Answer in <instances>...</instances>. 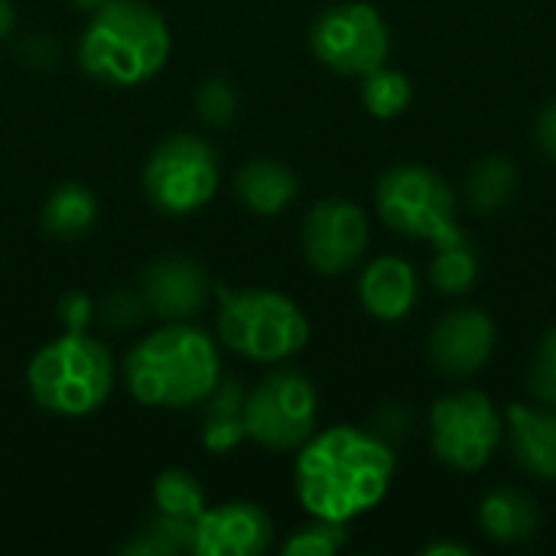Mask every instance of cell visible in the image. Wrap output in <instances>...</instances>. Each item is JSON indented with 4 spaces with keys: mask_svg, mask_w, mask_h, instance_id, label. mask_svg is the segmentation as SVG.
<instances>
[{
    "mask_svg": "<svg viewBox=\"0 0 556 556\" xmlns=\"http://www.w3.org/2000/svg\"><path fill=\"white\" fill-rule=\"evenodd\" d=\"M147 313H150V306H147L143 293L127 290V287L114 290V293L104 300V306H101V316H104V323H108L111 329H134V326L143 323Z\"/></svg>",
    "mask_w": 556,
    "mask_h": 556,
    "instance_id": "obj_28",
    "label": "cell"
},
{
    "mask_svg": "<svg viewBox=\"0 0 556 556\" xmlns=\"http://www.w3.org/2000/svg\"><path fill=\"white\" fill-rule=\"evenodd\" d=\"M274 541L270 515L254 502H225L205 508L192 528L195 556H261Z\"/></svg>",
    "mask_w": 556,
    "mask_h": 556,
    "instance_id": "obj_13",
    "label": "cell"
},
{
    "mask_svg": "<svg viewBox=\"0 0 556 556\" xmlns=\"http://www.w3.org/2000/svg\"><path fill=\"white\" fill-rule=\"evenodd\" d=\"M235 192L254 215H277L296 199L300 179L287 163L270 160V156H257L238 169Z\"/></svg>",
    "mask_w": 556,
    "mask_h": 556,
    "instance_id": "obj_17",
    "label": "cell"
},
{
    "mask_svg": "<svg viewBox=\"0 0 556 556\" xmlns=\"http://www.w3.org/2000/svg\"><path fill=\"white\" fill-rule=\"evenodd\" d=\"M20 52H23V59H26L29 65H55V46H52L46 36L26 39V46H23Z\"/></svg>",
    "mask_w": 556,
    "mask_h": 556,
    "instance_id": "obj_31",
    "label": "cell"
},
{
    "mask_svg": "<svg viewBox=\"0 0 556 556\" xmlns=\"http://www.w3.org/2000/svg\"><path fill=\"white\" fill-rule=\"evenodd\" d=\"M153 505H156V515L195 525L199 515L205 511V492L189 472L166 469L153 482Z\"/></svg>",
    "mask_w": 556,
    "mask_h": 556,
    "instance_id": "obj_23",
    "label": "cell"
},
{
    "mask_svg": "<svg viewBox=\"0 0 556 556\" xmlns=\"http://www.w3.org/2000/svg\"><path fill=\"white\" fill-rule=\"evenodd\" d=\"M479 280V254L472 248V241L466 238V231L459 228L456 235L443 238L433 244V257H430V283L446 293V296H459L466 290H472V283Z\"/></svg>",
    "mask_w": 556,
    "mask_h": 556,
    "instance_id": "obj_21",
    "label": "cell"
},
{
    "mask_svg": "<svg viewBox=\"0 0 556 556\" xmlns=\"http://www.w3.org/2000/svg\"><path fill=\"white\" fill-rule=\"evenodd\" d=\"M55 313H59V319H62L65 332H85V326L91 323V313H94V306H91L88 293H81V290H72V293H65V296L59 300Z\"/></svg>",
    "mask_w": 556,
    "mask_h": 556,
    "instance_id": "obj_29",
    "label": "cell"
},
{
    "mask_svg": "<svg viewBox=\"0 0 556 556\" xmlns=\"http://www.w3.org/2000/svg\"><path fill=\"white\" fill-rule=\"evenodd\" d=\"M316 388L300 371H274L244 394V430L274 453L300 450L316 433Z\"/></svg>",
    "mask_w": 556,
    "mask_h": 556,
    "instance_id": "obj_10",
    "label": "cell"
},
{
    "mask_svg": "<svg viewBox=\"0 0 556 556\" xmlns=\"http://www.w3.org/2000/svg\"><path fill=\"white\" fill-rule=\"evenodd\" d=\"M195 111L212 127H228L238 114V91L228 78H205L195 91Z\"/></svg>",
    "mask_w": 556,
    "mask_h": 556,
    "instance_id": "obj_26",
    "label": "cell"
},
{
    "mask_svg": "<svg viewBox=\"0 0 556 556\" xmlns=\"http://www.w3.org/2000/svg\"><path fill=\"white\" fill-rule=\"evenodd\" d=\"M75 7H81V10H98V7H104L108 0H72Z\"/></svg>",
    "mask_w": 556,
    "mask_h": 556,
    "instance_id": "obj_34",
    "label": "cell"
},
{
    "mask_svg": "<svg viewBox=\"0 0 556 556\" xmlns=\"http://www.w3.org/2000/svg\"><path fill=\"white\" fill-rule=\"evenodd\" d=\"M124 381L143 407H192L202 404L222 381L218 349L208 332L189 323H169L150 332L124 362Z\"/></svg>",
    "mask_w": 556,
    "mask_h": 556,
    "instance_id": "obj_2",
    "label": "cell"
},
{
    "mask_svg": "<svg viewBox=\"0 0 556 556\" xmlns=\"http://www.w3.org/2000/svg\"><path fill=\"white\" fill-rule=\"evenodd\" d=\"M427 352L443 378H472L495 352V323L479 306H459L433 326Z\"/></svg>",
    "mask_w": 556,
    "mask_h": 556,
    "instance_id": "obj_12",
    "label": "cell"
},
{
    "mask_svg": "<svg viewBox=\"0 0 556 556\" xmlns=\"http://www.w3.org/2000/svg\"><path fill=\"white\" fill-rule=\"evenodd\" d=\"M534 140L551 160H556V101L541 108L538 124H534Z\"/></svg>",
    "mask_w": 556,
    "mask_h": 556,
    "instance_id": "obj_30",
    "label": "cell"
},
{
    "mask_svg": "<svg viewBox=\"0 0 556 556\" xmlns=\"http://www.w3.org/2000/svg\"><path fill=\"white\" fill-rule=\"evenodd\" d=\"M26 384L42 410L59 417H85L108 401L114 362L98 339L85 332H65L33 355Z\"/></svg>",
    "mask_w": 556,
    "mask_h": 556,
    "instance_id": "obj_4",
    "label": "cell"
},
{
    "mask_svg": "<svg viewBox=\"0 0 556 556\" xmlns=\"http://www.w3.org/2000/svg\"><path fill=\"white\" fill-rule=\"evenodd\" d=\"M309 49L313 55L339 72V75H358L381 68L391 55V29L378 7L365 0H345L336 7H326L313 29H309Z\"/></svg>",
    "mask_w": 556,
    "mask_h": 556,
    "instance_id": "obj_9",
    "label": "cell"
},
{
    "mask_svg": "<svg viewBox=\"0 0 556 556\" xmlns=\"http://www.w3.org/2000/svg\"><path fill=\"white\" fill-rule=\"evenodd\" d=\"M508 437L518 466L544 482H556V414L531 404L508 407Z\"/></svg>",
    "mask_w": 556,
    "mask_h": 556,
    "instance_id": "obj_16",
    "label": "cell"
},
{
    "mask_svg": "<svg viewBox=\"0 0 556 556\" xmlns=\"http://www.w3.org/2000/svg\"><path fill=\"white\" fill-rule=\"evenodd\" d=\"M147 199L166 215H189L218 192V156L195 134L166 137L143 166Z\"/></svg>",
    "mask_w": 556,
    "mask_h": 556,
    "instance_id": "obj_8",
    "label": "cell"
},
{
    "mask_svg": "<svg viewBox=\"0 0 556 556\" xmlns=\"http://www.w3.org/2000/svg\"><path fill=\"white\" fill-rule=\"evenodd\" d=\"M518 186V169L508 156H485L469 169L466 179V195L472 212L479 215H492L502 205H508V199L515 195Z\"/></svg>",
    "mask_w": 556,
    "mask_h": 556,
    "instance_id": "obj_22",
    "label": "cell"
},
{
    "mask_svg": "<svg viewBox=\"0 0 556 556\" xmlns=\"http://www.w3.org/2000/svg\"><path fill=\"white\" fill-rule=\"evenodd\" d=\"M349 544V531L339 521H323L316 518L313 525L300 528L287 544L283 556H332Z\"/></svg>",
    "mask_w": 556,
    "mask_h": 556,
    "instance_id": "obj_25",
    "label": "cell"
},
{
    "mask_svg": "<svg viewBox=\"0 0 556 556\" xmlns=\"http://www.w3.org/2000/svg\"><path fill=\"white\" fill-rule=\"evenodd\" d=\"M166 20L140 0H108L78 42L81 68L104 85H140L169 59Z\"/></svg>",
    "mask_w": 556,
    "mask_h": 556,
    "instance_id": "obj_3",
    "label": "cell"
},
{
    "mask_svg": "<svg viewBox=\"0 0 556 556\" xmlns=\"http://www.w3.org/2000/svg\"><path fill=\"white\" fill-rule=\"evenodd\" d=\"M410 98H414L410 78L397 68L381 65V68L368 72L362 81V104L378 121H394L397 114H404L410 108Z\"/></svg>",
    "mask_w": 556,
    "mask_h": 556,
    "instance_id": "obj_24",
    "label": "cell"
},
{
    "mask_svg": "<svg viewBox=\"0 0 556 556\" xmlns=\"http://www.w3.org/2000/svg\"><path fill=\"white\" fill-rule=\"evenodd\" d=\"M208 290H215V283L208 280L205 267L186 254H166L153 261L140 287L150 313L169 323L195 316L208 303Z\"/></svg>",
    "mask_w": 556,
    "mask_h": 556,
    "instance_id": "obj_14",
    "label": "cell"
},
{
    "mask_svg": "<svg viewBox=\"0 0 556 556\" xmlns=\"http://www.w3.org/2000/svg\"><path fill=\"white\" fill-rule=\"evenodd\" d=\"M98 218V199L81 182H62L49 192L42 205V228L59 241H75L88 235Z\"/></svg>",
    "mask_w": 556,
    "mask_h": 556,
    "instance_id": "obj_20",
    "label": "cell"
},
{
    "mask_svg": "<svg viewBox=\"0 0 556 556\" xmlns=\"http://www.w3.org/2000/svg\"><path fill=\"white\" fill-rule=\"evenodd\" d=\"M505 440V417L482 391L446 394L430 410V443L443 466L479 472Z\"/></svg>",
    "mask_w": 556,
    "mask_h": 556,
    "instance_id": "obj_7",
    "label": "cell"
},
{
    "mask_svg": "<svg viewBox=\"0 0 556 556\" xmlns=\"http://www.w3.org/2000/svg\"><path fill=\"white\" fill-rule=\"evenodd\" d=\"M218 293V336L222 342L251 362H283L309 342L306 313L280 290H228L215 283Z\"/></svg>",
    "mask_w": 556,
    "mask_h": 556,
    "instance_id": "obj_5",
    "label": "cell"
},
{
    "mask_svg": "<svg viewBox=\"0 0 556 556\" xmlns=\"http://www.w3.org/2000/svg\"><path fill=\"white\" fill-rule=\"evenodd\" d=\"M16 26V10L10 0H0V39H7Z\"/></svg>",
    "mask_w": 556,
    "mask_h": 556,
    "instance_id": "obj_33",
    "label": "cell"
},
{
    "mask_svg": "<svg viewBox=\"0 0 556 556\" xmlns=\"http://www.w3.org/2000/svg\"><path fill=\"white\" fill-rule=\"evenodd\" d=\"M417 296H420V280L404 257L384 254L371 261L358 277V300L381 323L404 319L417 306Z\"/></svg>",
    "mask_w": 556,
    "mask_h": 556,
    "instance_id": "obj_15",
    "label": "cell"
},
{
    "mask_svg": "<svg viewBox=\"0 0 556 556\" xmlns=\"http://www.w3.org/2000/svg\"><path fill=\"white\" fill-rule=\"evenodd\" d=\"M424 556H472V547H466V544H456V541H433V544H427Z\"/></svg>",
    "mask_w": 556,
    "mask_h": 556,
    "instance_id": "obj_32",
    "label": "cell"
},
{
    "mask_svg": "<svg viewBox=\"0 0 556 556\" xmlns=\"http://www.w3.org/2000/svg\"><path fill=\"white\" fill-rule=\"evenodd\" d=\"M482 531L498 544H521L531 541L541 528L538 502L521 489H495L479 505Z\"/></svg>",
    "mask_w": 556,
    "mask_h": 556,
    "instance_id": "obj_18",
    "label": "cell"
},
{
    "mask_svg": "<svg viewBox=\"0 0 556 556\" xmlns=\"http://www.w3.org/2000/svg\"><path fill=\"white\" fill-rule=\"evenodd\" d=\"M528 388L541 404L556 407V329H551L538 345V355H534V365L528 375Z\"/></svg>",
    "mask_w": 556,
    "mask_h": 556,
    "instance_id": "obj_27",
    "label": "cell"
},
{
    "mask_svg": "<svg viewBox=\"0 0 556 556\" xmlns=\"http://www.w3.org/2000/svg\"><path fill=\"white\" fill-rule=\"evenodd\" d=\"M394 469L397 459L384 437L332 427L300 446L296 495L313 518L349 525L384 502Z\"/></svg>",
    "mask_w": 556,
    "mask_h": 556,
    "instance_id": "obj_1",
    "label": "cell"
},
{
    "mask_svg": "<svg viewBox=\"0 0 556 556\" xmlns=\"http://www.w3.org/2000/svg\"><path fill=\"white\" fill-rule=\"evenodd\" d=\"M368 248V218L349 199H323L303 222V254L316 274L352 270Z\"/></svg>",
    "mask_w": 556,
    "mask_h": 556,
    "instance_id": "obj_11",
    "label": "cell"
},
{
    "mask_svg": "<svg viewBox=\"0 0 556 556\" xmlns=\"http://www.w3.org/2000/svg\"><path fill=\"white\" fill-rule=\"evenodd\" d=\"M375 205L384 225L407 238H424L437 244L459 231L456 195L450 182L420 163L391 166L375 186Z\"/></svg>",
    "mask_w": 556,
    "mask_h": 556,
    "instance_id": "obj_6",
    "label": "cell"
},
{
    "mask_svg": "<svg viewBox=\"0 0 556 556\" xmlns=\"http://www.w3.org/2000/svg\"><path fill=\"white\" fill-rule=\"evenodd\" d=\"M244 430V391L235 381H218L212 394L205 397V417H202V443L212 453H231Z\"/></svg>",
    "mask_w": 556,
    "mask_h": 556,
    "instance_id": "obj_19",
    "label": "cell"
}]
</instances>
